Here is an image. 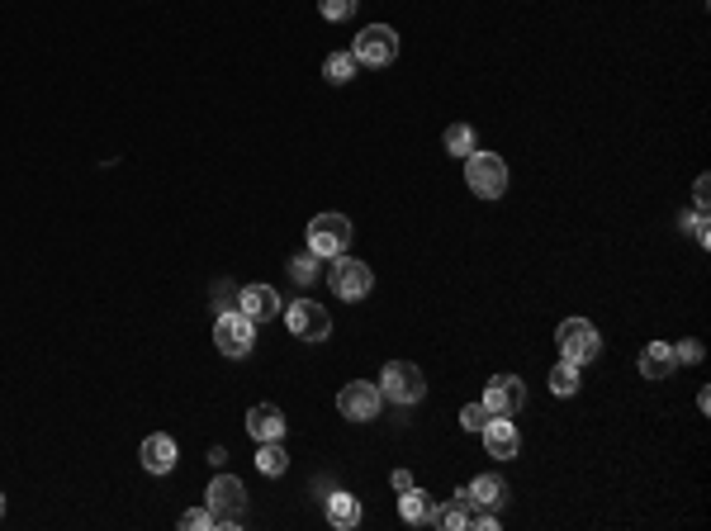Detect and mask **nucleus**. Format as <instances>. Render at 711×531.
<instances>
[{
	"instance_id": "nucleus-1",
	"label": "nucleus",
	"mask_w": 711,
	"mask_h": 531,
	"mask_svg": "<svg viewBox=\"0 0 711 531\" xmlns=\"http://www.w3.org/2000/svg\"><path fill=\"white\" fill-rule=\"evenodd\" d=\"M465 185H470L479 200H498L508 190V166L498 152H470L465 157Z\"/></svg>"
},
{
	"instance_id": "nucleus-2",
	"label": "nucleus",
	"mask_w": 711,
	"mask_h": 531,
	"mask_svg": "<svg viewBox=\"0 0 711 531\" xmlns=\"http://www.w3.org/2000/svg\"><path fill=\"white\" fill-rule=\"evenodd\" d=\"M555 342H560V356L574 361V366H584V361H598L602 356V337L588 318H565V323L555 328Z\"/></svg>"
},
{
	"instance_id": "nucleus-3",
	"label": "nucleus",
	"mask_w": 711,
	"mask_h": 531,
	"mask_svg": "<svg viewBox=\"0 0 711 531\" xmlns=\"http://www.w3.org/2000/svg\"><path fill=\"white\" fill-rule=\"evenodd\" d=\"M351 242V223L347 214H318V219L309 223V252L313 257H342Z\"/></svg>"
},
{
	"instance_id": "nucleus-4",
	"label": "nucleus",
	"mask_w": 711,
	"mask_h": 531,
	"mask_svg": "<svg viewBox=\"0 0 711 531\" xmlns=\"http://www.w3.org/2000/svg\"><path fill=\"white\" fill-rule=\"evenodd\" d=\"M328 285H332L337 299H365L370 285H375V275H370L365 261H356V257L342 252V257H332V266H328Z\"/></svg>"
},
{
	"instance_id": "nucleus-5",
	"label": "nucleus",
	"mask_w": 711,
	"mask_h": 531,
	"mask_svg": "<svg viewBox=\"0 0 711 531\" xmlns=\"http://www.w3.org/2000/svg\"><path fill=\"white\" fill-rule=\"evenodd\" d=\"M351 57H356V62H365V67H389V62L399 57V34H394L389 24H370V29H361V34H356V48H351Z\"/></svg>"
},
{
	"instance_id": "nucleus-6",
	"label": "nucleus",
	"mask_w": 711,
	"mask_h": 531,
	"mask_svg": "<svg viewBox=\"0 0 711 531\" xmlns=\"http://www.w3.org/2000/svg\"><path fill=\"white\" fill-rule=\"evenodd\" d=\"M380 394L394 403H418L427 394V380H422V370L413 361H389L380 375Z\"/></svg>"
},
{
	"instance_id": "nucleus-7",
	"label": "nucleus",
	"mask_w": 711,
	"mask_h": 531,
	"mask_svg": "<svg viewBox=\"0 0 711 531\" xmlns=\"http://www.w3.org/2000/svg\"><path fill=\"white\" fill-rule=\"evenodd\" d=\"M285 323L299 342H328L332 332V313L323 304H313V299H294L290 309H285Z\"/></svg>"
},
{
	"instance_id": "nucleus-8",
	"label": "nucleus",
	"mask_w": 711,
	"mask_h": 531,
	"mask_svg": "<svg viewBox=\"0 0 711 531\" xmlns=\"http://www.w3.org/2000/svg\"><path fill=\"white\" fill-rule=\"evenodd\" d=\"M209 513H214V527H233V522H242V513H247V489H242V479L233 475H219L214 484H209Z\"/></svg>"
},
{
	"instance_id": "nucleus-9",
	"label": "nucleus",
	"mask_w": 711,
	"mask_h": 531,
	"mask_svg": "<svg viewBox=\"0 0 711 531\" xmlns=\"http://www.w3.org/2000/svg\"><path fill=\"white\" fill-rule=\"evenodd\" d=\"M256 342V323L252 318H242L237 309L219 313V323H214V347L223 351V356H247Z\"/></svg>"
},
{
	"instance_id": "nucleus-10",
	"label": "nucleus",
	"mask_w": 711,
	"mask_h": 531,
	"mask_svg": "<svg viewBox=\"0 0 711 531\" xmlns=\"http://www.w3.org/2000/svg\"><path fill=\"white\" fill-rule=\"evenodd\" d=\"M380 385H370V380H351L342 394H337V408H342V418L347 422H375L380 418Z\"/></svg>"
},
{
	"instance_id": "nucleus-11",
	"label": "nucleus",
	"mask_w": 711,
	"mask_h": 531,
	"mask_svg": "<svg viewBox=\"0 0 711 531\" xmlns=\"http://www.w3.org/2000/svg\"><path fill=\"white\" fill-rule=\"evenodd\" d=\"M479 403L489 408L493 418H512V413H522V403H527V385H522L517 375H493Z\"/></svg>"
},
{
	"instance_id": "nucleus-12",
	"label": "nucleus",
	"mask_w": 711,
	"mask_h": 531,
	"mask_svg": "<svg viewBox=\"0 0 711 531\" xmlns=\"http://www.w3.org/2000/svg\"><path fill=\"white\" fill-rule=\"evenodd\" d=\"M237 313L252 318V323H266V318L280 313V299H275L271 285H247V290H237Z\"/></svg>"
},
{
	"instance_id": "nucleus-13",
	"label": "nucleus",
	"mask_w": 711,
	"mask_h": 531,
	"mask_svg": "<svg viewBox=\"0 0 711 531\" xmlns=\"http://www.w3.org/2000/svg\"><path fill=\"white\" fill-rule=\"evenodd\" d=\"M138 460H143L147 475H171V470H176V441L166 437V432H152V437L143 441Z\"/></svg>"
},
{
	"instance_id": "nucleus-14",
	"label": "nucleus",
	"mask_w": 711,
	"mask_h": 531,
	"mask_svg": "<svg viewBox=\"0 0 711 531\" xmlns=\"http://www.w3.org/2000/svg\"><path fill=\"white\" fill-rule=\"evenodd\" d=\"M479 437H484V446H489V456H498V460H512L517 456V446H522V437H517V427H512L508 418H489V427H484Z\"/></svg>"
},
{
	"instance_id": "nucleus-15",
	"label": "nucleus",
	"mask_w": 711,
	"mask_h": 531,
	"mask_svg": "<svg viewBox=\"0 0 711 531\" xmlns=\"http://www.w3.org/2000/svg\"><path fill=\"white\" fill-rule=\"evenodd\" d=\"M247 432L256 441H280L285 437V413L275 408V403H256L252 413H247Z\"/></svg>"
},
{
	"instance_id": "nucleus-16",
	"label": "nucleus",
	"mask_w": 711,
	"mask_h": 531,
	"mask_svg": "<svg viewBox=\"0 0 711 531\" xmlns=\"http://www.w3.org/2000/svg\"><path fill=\"white\" fill-rule=\"evenodd\" d=\"M674 370H678V356L669 342H650V347L640 351V375L645 380H669Z\"/></svg>"
},
{
	"instance_id": "nucleus-17",
	"label": "nucleus",
	"mask_w": 711,
	"mask_h": 531,
	"mask_svg": "<svg viewBox=\"0 0 711 531\" xmlns=\"http://www.w3.org/2000/svg\"><path fill=\"white\" fill-rule=\"evenodd\" d=\"M474 513H479V503H474L470 489H465V494H456L446 508H437V513H432V522H437V527H446V531H460V527H470Z\"/></svg>"
},
{
	"instance_id": "nucleus-18",
	"label": "nucleus",
	"mask_w": 711,
	"mask_h": 531,
	"mask_svg": "<svg viewBox=\"0 0 711 531\" xmlns=\"http://www.w3.org/2000/svg\"><path fill=\"white\" fill-rule=\"evenodd\" d=\"M328 522L332 527H356V522H361V503H356V494H342V489H337V494H328Z\"/></svg>"
},
{
	"instance_id": "nucleus-19",
	"label": "nucleus",
	"mask_w": 711,
	"mask_h": 531,
	"mask_svg": "<svg viewBox=\"0 0 711 531\" xmlns=\"http://www.w3.org/2000/svg\"><path fill=\"white\" fill-rule=\"evenodd\" d=\"M399 513H403V522H432V513H437V508H432V498L422 494V489H408V494H399Z\"/></svg>"
},
{
	"instance_id": "nucleus-20",
	"label": "nucleus",
	"mask_w": 711,
	"mask_h": 531,
	"mask_svg": "<svg viewBox=\"0 0 711 531\" xmlns=\"http://www.w3.org/2000/svg\"><path fill=\"white\" fill-rule=\"evenodd\" d=\"M256 470H261V475H285V470H290V451H285L280 441H261V451H256Z\"/></svg>"
},
{
	"instance_id": "nucleus-21",
	"label": "nucleus",
	"mask_w": 711,
	"mask_h": 531,
	"mask_svg": "<svg viewBox=\"0 0 711 531\" xmlns=\"http://www.w3.org/2000/svg\"><path fill=\"white\" fill-rule=\"evenodd\" d=\"M503 494H508V484H503L498 475H479L470 484V498L479 503V508H498V503H503Z\"/></svg>"
},
{
	"instance_id": "nucleus-22",
	"label": "nucleus",
	"mask_w": 711,
	"mask_h": 531,
	"mask_svg": "<svg viewBox=\"0 0 711 531\" xmlns=\"http://www.w3.org/2000/svg\"><path fill=\"white\" fill-rule=\"evenodd\" d=\"M550 394H579V366L574 361H560V366L550 370Z\"/></svg>"
},
{
	"instance_id": "nucleus-23",
	"label": "nucleus",
	"mask_w": 711,
	"mask_h": 531,
	"mask_svg": "<svg viewBox=\"0 0 711 531\" xmlns=\"http://www.w3.org/2000/svg\"><path fill=\"white\" fill-rule=\"evenodd\" d=\"M323 76H328L332 86H347L351 76H356V57H351V53H332L328 62H323Z\"/></svg>"
},
{
	"instance_id": "nucleus-24",
	"label": "nucleus",
	"mask_w": 711,
	"mask_h": 531,
	"mask_svg": "<svg viewBox=\"0 0 711 531\" xmlns=\"http://www.w3.org/2000/svg\"><path fill=\"white\" fill-rule=\"evenodd\" d=\"M446 152H451V157H470L474 152V129L470 124H451V129H446Z\"/></svg>"
},
{
	"instance_id": "nucleus-25",
	"label": "nucleus",
	"mask_w": 711,
	"mask_h": 531,
	"mask_svg": "<svg viewBox=\"0 0 711 531\" xmlns=\"http://www.w3.org/2000/svg\"><path fill=\"white\" fill-rule=\"evenodd\" d=\"M489 408H484V403H470V408H465V413H460V422H465V432H484V427H489Z\"/></svg>"
},
{
	"instance_id": "nucleus-26",
	"label": "nucleus",
	"mask_w": 711,
	"mask_h": 531,
	"mask_svg": "<svg viewBox=\"0 0 711 531\" xmlns=\"http://www.w3.org/2000/svg\"><path fill=\"white\" fill-rule=\"evenodd\" d=\"M356 5H361V0H318L323 19H351L356 15Z\"/></svg>"
},
{
	"instance_id": "nucleus-27",
	"label": "nucleus",
	"mask_w": 711,
	"mask_h": 531,
	"mask_svg": "<svg viewBox=\"0 0 711 531\" xmlns=\"http://www.w3.org/2000/svg\"><path fill=\"white\" fill-rule=\"evenodd\" d=\"M290 275H294V280H299V285H309L313 275H318V257H313V252H309V257L299 252V257L290 261Z\"/></svg>"
},
{
	"instance_id": "nucleus-28",
	"label": "nucleus",
	"mask_w": 711,
	"mask_h": 531,
	"mask_svg": "<svg viewBox=\"0 0 711 531\" xmlns=\"http://www.w3.org/2000/svg\"><path fill=\"white\" fill-rule=\"evenodd\" d=\"M204 527H214V513H209V508H190V513L181 517V531H204Z\"/></svg>"
},
{
	"instance_id": "nucleus-29",
	"label": "nucleus",
	"mask_w": 711,
	"mask_h": 531,
	"mask_svg": "<svg viewBox=\"0 0 711 531\" xmlns=\"http://www.w3.org/2000/svg\"><path fill=\"white\" fill-rule=\"evenodd\" d=\"M688 233H693V238L702 242V247H707V242H711V223H707V209H697L693 219H688Z\"/></svg>"
},
{
	"instance_id": "nucleus-30",
	"label": "nucleus",
	"mask_w": 711,
	"mask_h": 531,
	"mask_svg": "<svg viewBox=\"0 0 711 531\" xmlns=\"http://www.w3.org/2000/svg\"><path fill=\"white\" fill-rule=\"evenodd\" d=\"M693 200H697V209H707V200H711V181H707V176H697V190H693Z\"/></svg>"
},
{
	"instance_id": "nucleus-31",
	"label": "nucleus",
	"mask_w": 711,
	"mask_h": 531,
	"mask_svg": "<svg viewBox=\"0 0 711 531\" xmlns=\"http://www.w3.org/2000/svg\"><path fill=\"white\" fill-rule=\"evenodd\" d=\"M674 356L678 361H702V347H697V342H683V347H674Z\"/></svg>"
},
{
	"instance_id": "nucleus-32",
	"label": "nucleus",
	"mask_w": 711,
	"mask_h": 531,
	"mask_svg": "<svg viewBox=\"0 0 711 531\" xmlns=\"http://www.w3.org/2000/svg\"><path fill=\"white\" fill-rule=\"evenodd\" d=\"M394 489H399V494H408V489H413V475H408V470H394Z\"/></svg>"
},
{
	"instance_id": "nucleus-33",
	"label": "nucleus",
	"mask_w": 711,
	"mask_h": 531,
	"mask_svg": "<svg viewBox=\"0 0 711 531\" xmlns=\"http://www.w3.org/2000/svg\"><path fill=\"white\" fill-rule=\"evenodd\" d=\"M0 517H5V494H0Z\"/></svg>"
}]
</instances>
